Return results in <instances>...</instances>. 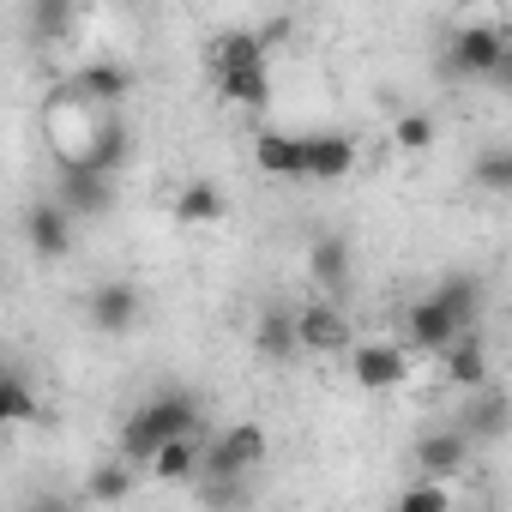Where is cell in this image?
<instances>
[{
    "mask_svg": "<svg viewBox=\"0 0 512 512\" xmlns=\"http://www.w3.org/2000/svg\"><path fill=\"white\" fill-rule=\"evenodd\" d=\"M193 428H199V398L193 392H157L151 404H139L121 422V458L127 464H151V452L169 434H193Z\"/></svg>",
    "mask_w": 512,
    "mask_h": 512,
    "instance_id": "6da1fadb",
    "label": "cell"
},
{
    "mask_svg": "<svg viewBox=\"0 0 512 512\" xmlns=\"http://www.w3.org/2000/svg\"><path fill=\"white\" fill-rule=\"evenodd\" d=\"M446 73L506 85V73H512L506 31H500V25H464V31H452V43H446Z\"/></svg>",
    "mask_w": 512,
    "mask_h": 512,
    "instance_id": "7a4b0ae2",
    "label": "cell"
},
{
    "mask_svg": "<svg viewBox=\"0 0 512 512\" xmlns=\"http://www.w3.org/2000/svg\"><path fill=\"white\" fill-rule=\"evenodd\" d=\"M85 314H91V326H97L103 338H127V332L145 320V296H139V284L109 278V284H97V290H91Z\"/></svg>",
    "mask_w": 512,
    "mask_h": 512,
    "instance_id": "3957f363",
    "label": "cell"
},
{
    "mask_svg": "<svg viewBox=\"0 0 512 512\" xmlns=\"http://www.w3.org/2000/svg\"><path fill=\"white\" fill-rule=\"evenodd\" d=\"M25 241H31L37 260H67L73 241H79V217H73L61 199H37V205L25 211Z\"/></svg>",
    "mask_w": 512,
    "mask_h": 512,
    "instance_id": "277c9868",
    "label": "cell"
},
{
    "mask_svg": "<svg viewBox=\"0 0 512 512\" xmlns=\"http://www.w3.org/2000/svg\"><path fill=\"white\" fill-rule=\"evenodd\" d=\"M260 464H266V434L253 428V422L217 434L211 452L199 446V470H205V476H247V470H260Z\"/></svg>",
    "mask_w": 512,
    "mask_h": 512,
    "instance_id": "5b68a950",
    "label": "cell"
},
{
    "mask_svg": "<svg viewBox=\"0 0 512 512\" xmlns=\"http://www.w3.org/2000/svg\"><path fill=\"white\" fill-rule=\"evenodd\" d=\"M55 199H61L79 223H91V217H103V211L115 205V175H97V169H85V163H61Z\"/></svg>",
    "mask_w": 512,
    "mask_h": 512,
    "instance_id": "8992f818",
    "label": "cell"
},
{
    "mask_svg": "<svg viewBox=\"0 0 512 512\" xmlns=\"http://www.w3.org/2000/svg\"><path fill=\"white\" fill-rule=\"evenodd\" d=\"M350 374L362 392H392L410 380V350L404 344H356L350 350Z\"/></svg>",
    "mask_w": 512,
    "mask_h": 512,
    "instance_id": "52a82bcc",
    "label": "cell"
},
{
    "mask_svg": "<svg viewBox=\"0 0 512 512\" xmlns=\"http://www.w3.org/2000/svg\"><path fill=\"white\" fill-rule=\"evenodd\" d=\"M296 350H314V356H338V350H350V320H344L332 302H308V308H296Z\"/></svg>",
    "mask_w": 512,
    "mask_h": 512,
    "instance_id": "ba28073f",
    "label": "cell"
},
{
    "mask_svg": "<svg viewBox=\"0 0 512 512\" xmlns=\"http://www.w3.org/2000/svg\"><path fill=\"white\" fill-rule=\"evenodd\" d=\"M410 464H416V476L446 482V476H458V470L470 464V434H464V428H434V434H422V440H416Z\"/></svg>",
    "mask_w": 512,
    "mask_h": 512,
    "instance_id": "9c48e42d",
    "label": "cell"
},
{
    "mask_svg": "<svg viewBox=\"0 0 512 512\" xmlns=\"http://www.w3.org/2000/svg\"><path fill=\"white\" fill-rule=\"evenodd\" d=\"M356 169V145L344 133H308L302 139V181H344Z\"/></svg>",
    "mask_w": 512,
    "mask_h": 512,
    "instance_id": "30bf717a",
    "label": "cell"
},
{
    "mask_svg": "<svg viewBox=\"0 0 512 512\" xmlns=\"http://www.w3.org/2000/svg\"><path fill=\"white\" fill-rule=\"evenodd\" d=\"M73 91H79L91 109H115V103H127L133 73H127V67H115V61H91V67H79V73H73Z\"/></svg>",
    "mask_w": 512,
    "mask_h": 512,
    "instance_id": "8fae6325",
    "label": "cell"
},
{
    "mask_svg": "<svg viewBox=\"0 0 512 512\" xmlns=\"http://www.w3.org/2000/svg\"><path fill=\"white\" fill-rule=\"evenodd\" d=\"M434 302L446 308V320L464 332V326H476L482 320V302H488V284L476 278V272H446V284L434 290Z\"/></svg>",
    "mask_w": 512,
    "mask_h": 512,
    "instance_id": "7c38bea8",
    "label": "cell"
},
{
    "mask_svg": "<svg viewBox=\"0 0 512 512\" xmlns=\"http://www.w3.org/2000/svg\"><path fill=\"white\" fill-rule=\"evenodd\" d=\"M440 356H446V380H452V386H464V392L488 386V350H482V332H476V326H464Z\"/></svg>",
    "mask_w": 512,
    "mask_h": 512,
    "instance_id": "4fadbf2b",
    "label": "cell"
},
{
    "mask_svg": "<svg viewBox=\"0 0 512 512\" xmlns=\"http://www.w3.org/2000/svg\"><path fill=\"white\" fill-rule=\"evenodd\" d=\"M404 338H410L416 350H446V344L458 338V326L446 320V308H440L434 296H422V302H410V314H404Z\"/></svg>",
    "mask_w": 512,
    "mask_h": 512,
    "instance_id": "5bb4252c",
    "label": "cell"
},
{
    "mask_svg": "<svg viewBox=\"0 0 512 512\" xmlns=\"http://www.w3.org/2000/svg\"><path fill=\"white\" fill-rule=\"evenodd\" d=\"M308 272H314V284H320L326 296H338V290L350 284V241H344V235H320V241L308 247Z\"/></svg>",
    "mask_w": 512,
    "mask_h": 512,
    "instance_id": "9a60e30c",
    "label": "cell"
},
{
    "mask_svg": "<svg viewBox=\"0 0 512 512\" xmlns=\"http://www.w3.org/2000/svg\"><path fill=\"white\" fill-rule=\"evenodd\" d=\"M223 211H229V199H223L217 181H187V187L175 193V223H187V229L223 223Z\"/></svg>",
    "mask_w": 512,
    "mask_h": 512,
    "instance_id": "2e32d148",
    "label": "cell"
},
{
    "mask_svg": "<svg viewBox=\"0 0 512 512\" xmlns=\"http://www.w3.org/2000/svg\"><path fill=\"white\" fill-rule=\"evenodd\" d=\"M151 476H157V482H193V476H199V428H193V434H169V440L151 452Z\"/></svg>",
    "mask_w": 512,
    "mask_h": 512,
    "instance_id": "e0dca14e",
    "label": "cell"
},
{
    "mask_svg": "<svg viewBox=\"0 0 512 512\" xmlns=\"http://www.w3.org/2000/svg\"><path fill=\"white\" fill-rule=\"evenodd\" d=\"M253 344H260V356H272V362H290L296 356V308H260Z\"/></svg>",
    "mask_w": 512,
    "mask_h": 512,
    "instance_id": "ac0fdd59",
    "label": "cell"
},
{
    "mask_svg": "<svg viewBox=\"0 0 512 512\" xmlns=\"http://www.w3.org/2000/svg\"><path fill=\"white\" fill-rule=\"evenodd\" d=\"M476 392H482V398H476V404H464V422H458V428L470 434V446H476V440H500V434H506V392H500V386H476Z\"/></svg>",
    "mask_w": 512,
    "mask_h": 512,
    "instance_id": "d6986e66",
    "label": "cell"
},
{
    "mask_svg": "<svg viewBox=\"0 0 512 512\" xmlns=\"http://www.w3.org/2000/svg\"><path fill=\"white\" fill-rule=\"evenodd\" d=\"M253 163H260L266 175H278V181H302V139L260 133V139H253Z\"/></svg>",
    "mask_w": 512,
    "mask_h": 512,
    "instance_id": "ffe728a7",
    "label": "cell"
},
{
    "mask_svg": "<svg viewBox=\"0 0 512 512\" xmlns=\"http://www.w3.org/2000/svg\"><path fill=\"white\" fill-rule=\"evenodd\" d=\"M217 97L235 103V109H266L272 79H266V67H235V73H217Z\"/></svg>",
    "mask_w": 512,
    "mask_h": 512,
    "instance_id": "44dd1931",
    "label": "cell"
},
{
    "mask_svg": "<svg viewBox=\"0 0 512 512\" xmlns=\"http://www.w3.org/2000/svg\"><path fill=\"white\" fill-rule=\"evenodd\" d=\"M25 31L37 37V43H61L67 31H73V13H79V0H25Z\"/></svg>",
    "mask_w": 512,
    "mask_h": 512,
    "instance_id": "7402d4cb",
    "label": "cell"
},
{
    "mask_svg": "<svg viewBox=\"0 0 512 512\" xmlns=\"http://www.w3.org/2000/svg\"><path fill=\"white\" fill-rule=\"evenodd\" d=\"M211 61H217V73L266 67V43H260V31H223V37L211 43Z\"/></svg>",
    "mask_w": 512,
    "mask_h": 512,
    "instance_id": "603a6c76",
    "label": "cell"
},
{
    "mask_svg": "<svg viewBox=\"0 0 512 512\" xmlns=\"http://www.w3.org/2000/svg\"><path fill=\"white\" fill-rule=\"evenodd\" d=\"M127 494H133V464H127V458L97 464L91 482H85V500H127Z\"/></svg>",
    "mask_w": 512,
    "mask_h": 512,
    "instance_id": "cb8c5ba5",
    "label": "cell"
},
{
    "mask_svg": "<svg viewBox=\"0 0 512 512\" xmlns=\"http://www.w3.org/2000/svg\"><path fill=\"white\" fill-rule=\"evenodd\" d=\"M37 416V398L19 374H0V428H13V422H31Z\"/></svg>",
    "mask_w": 512,
    "mask_h": 512,
    "instance_id": "d4e9b609",
    "label": "cell"
},
{
    "mask_svg": "<svg viewBox=\"0 0 512 512\" xmlns=\"http://www.w3.org/2000/svg\"><path fill=\"white\" fill-rule=\"evenodd\" d=\"M470 175H476V187H482V193H512V151H506V145L482 151Z\"/></svg>",
    "mask_w": 512,
    "mask_h": 512,
    "instance_id": "484cf974",
    "label": "cell"
},
{
    "mask_svg": "<svg viewBox=\"0 0 512 512\" xmlns=\"http://www.w3.org/2000/svg\"><path fill=\"white\" fill-rule=\"evenodd\" d=\"M452 506V488L434 482V476H416L404 494H398V512H446Z\"/></svg>",
    "mask_w": 512,
    "mask_h": 512,
    "instance_id": "4316f807",
    "label": "cell"
},
{
    "mask_svg": "<svg viewBox=\"0 0 512 512\" xmlns=\"http://www.w3.org/2000/svg\"><path fill=\"white\" fill-rule=\"evenodd\" d=\"M392 145H398V151H428V145H434V115H422V109L398 115V121H392Z\"/></svg>",
    "mask_w": 512,
    "mask_h": 512,
    "instance_id": "83f0119b",
    "label": "cell"
},
{
    "mask_svg": "<svg viewBox=\"0 0 512 512\" xmlns=\"http://www.w3.org/2000/svg\"><path fill=\"white\" fill-rule=\"evenodd\" d=\"M211 506H241L253 488H247V476H205V488H199Z\"/></svg>",
    "mask_w": 512,
    "mask_h": 512,
    "instance_id": "f1b7e54d",
    "label": "cell"
}]
</instances>
